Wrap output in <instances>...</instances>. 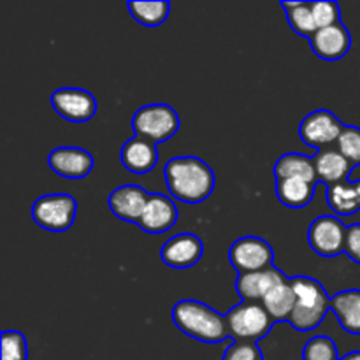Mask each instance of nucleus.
I'll use <instances>...</instances> for the list:
<instances>
[{"mask_svg":"<svg viewBox=\"0 0 360 360\" xmlns=\"http://www.w3.org/2000/svg\"><path fill=\"white\" fill-rule=\"evenodd\" d=\"M330 309L347 333L360 336V290H343L330 299Z\"/></svg>","mask_w":360,"mask_h":360,"instance_id":"obj_18","label":"nucleus"},{"mask_svg":"<svg viewBox=\"0 0 360 360\" xmlns=\"http://www.w3.org/2000/svg\"><path fill=\"white\" fill-rule=\"evenodd\" d=\"M129 9L134 20L139 21L141 25L158 27L167 20L171 4L164 2V0L160 2H129Z\"/></svg>","mask_w":360,"mask_h":360,"instance_id":"obj_25","label":"nucleus"},{"mask_svg":"<svg viewBox=\"0 0 360 360\" xmlns=\"http://www.w3.org/2000/svg\"><path fill=\"white\" fill-rule=\"evenodd\" d=\"M2 360H27V341L18 330L2 333Z\"/></svg>","mask_w":360,"mask_h":360,"instance_id":"obj_28","label":"nucleus"},{"mask_svg":"<svg viewBox=\"0 0 360 360\" xmlns=\"http://www.w3.org/2000/svg\"><path fill=\"white\" fill-rule=\"evenodd\" d=\"M51 105L62 118L69 122H88L97 112L94 95L81 88H60L51 94Z\"/></svg>","mask_w":360,"mask_h":360,"instance_id":"obj_10","label":"nucleus"},{"mask_svg":"<svg viewBox=\"0 0 360 360\" xmlns=\"http://www.w3.org/2000/svg\"><path fill=\"white\" fill-rule=\"evenodd\" d=\"M274 176H276V179H304L313 185H316V179H319L315 162L301 153H287L278 158L276 165H274Z\"/></svg>","mask_w":360,"mask_h":360,"instance_id":"obj_20","label":"nucleus"},{"mask_svg":"<svg viewBox=\"0 0 360 360\" xmlns=\"http://www.w3.org/2000/svg\"><path fill=\"white\" fill-rule=\"evenodd\" d=\"M347 229L336 217H319L313 220L308 231L309 246L320 257H336L345 252Z\"/></svg>","mask_w":360,"mask_h":360,"instance_id":"obj_8","label":"nucleus"},{"mask_svg":"<svg viewBox=\"0 0 360 360\" xmlns=\"http://www.w3.org/2000/svg\"><path fill=\"white\" fill-rule=\"evenodd\" d=\"M302 360H340L334 341L327 336H315L304 345Z\"/></svg>","mask_w":360,"mask_h":360,"instance_id":"obj_26","label":"nucleus"},{"mask_svg":"<svg viewBox=\"0 0 360 360\" xmlns=\"http://www.w3.org/2000/svg\"><path fill=\"white\" fill-rule=\"evenodd\" d=\"M148 199H150V193L144 188L136 185H125L112 190L108 199V204L112 214L118 217L120 220L136 221L137 224L141 214L144 213Z\"/></svg>","mask_w":360,"mask_h":360,"instance_id":"obj_14","label":"nucleus"},{"mask_svg":"<svg viewBox=\"0 0 360 360\" xmlns=\"http://www.w3.org/2000/svg\"><path fill=\"white\" fill-rule=\"evenodd\" d=\"M340 360H360V352H354V354L345 355V357L340 359Z\"/></svg>","mask_w":360,"mask_h":360,"instance_id":"obj_32","label":"nucleus"},{"mask_svg":"<svg viewBox=\"0 0 360 360\" xmlns=\"http://www.w3.org/2000/svg\"><path fill=\"white\" fill-rule=\"evenodd\" d=\"M313 162H315L319 179L329 186L345 181L352 171V164L338 150L319 151Z\"/></svg>","mask_w":360,"mask_h":360,"instance_id":"obj_19","label":"nucleus"},{"mask_svg":"<svg viewBox=\"0 0 360 360\" xmlns=\"http://www.w3.org/2000/svg\"><path fill=\"white\" fill-rule=\"evenodd\" d=\"M77 204L69 193H49L39 197L32 206V218L41 229L63 232L72 227L76 220Z\"/></svg>","mask_w":360,"mask_h":360,"instance_id":"obj_6","label":"nucleus"},{"mask_svg":"<svg viewBox=\"0 0 360 360\" xmlns=\"http://www.w3.org/2000/svg\"><path fill=\"white\" fill-rule=\"evenodd\" d=\"M281 6L287 11V20L292 30L309 39L315 35L319 28L313 18L311 2H281Z\"/></svg>","mask_w":360,"mask_h":360,"instance_id":"obj_24","label":"nucleus"},{"mask_svg":"<svg viewBox=\"0 0 360 360\" xmlns=\"http://www.w3.org/2000/svg\"><path fill=\"white\" fill-rule=\"evenodd\" d=\"M262 306L267 309L274 322L290 319L295 308V292L292 288L290 280H285L271 288L262 299Z\"/></svg>","mask_w":360,"mask_h":360,"instance_id":"obj_21","label":"nucleus"},{"mask_svg":"<svg viewBox=\"0 0 360 360\" xmlns=\"http://www.w3.org/2000/svg\"><path fill=\"white\" fill-rule=\"evenodd\" d=\"M311 48L315 55L322 60H340L348 53L352 46V37L343 23L333 25L327 28H319L311 39Z\"/></svg>","mask_w":360,"mask_h":360,"instance_id":"obj_15","label":"nucleus"},{"mask_svg":"<svg viewBox=\"0 0 360 360\" xmlns=\"http://www.w3.org/2000/svg\"><path fill=\"white\" fill-rule=\"evenodd\" d=\"M227 319L229 333L236 341H250L255 343L257 340L266 336L274 326V320L259 302L245 301L234 306L229 311Z\"/></svg>","mask_w":360,"mask_h":360,"instance_id":"obj_5","label":"nucleus"},{"mask_svg":"<svg viewBox=\"0 0 360 360\" xmlns=\"http://www.w3.org/2000/svg\"><path fill=\"white\" fill-rule=\"evenodd\" d=\"M327 202L338 214H355L360 210V179L341 181L329 186Z\"/></svg>","mask_w":360,"mask_h":360,"instance_id":"obj_22","label":"nucleus"},{"mask_svg":"<svg viewBox=\"0 0 360 360\" xmlns=\"http://www.w3.org/2000/svg\"><path fill=\"white\" fill-rule=\"evenodd\" d=\"M229 259L232 267L239 274L255 273L273 267L274 252L267 241L257 236H246L238 239L229 250Z\"/></svg>","mask_w":360,"mask_h":360,"instance_id":"obj_7","label":"nucleus"},{"mask_svg":"<svg viewBox=\"0 0 360 360\" xmlns=\"http://www.w3.org/2000/svg\"><path fill=\"white\" fill-rule=\"evenodd\" d=\"M221 360H262L259 347L250 341H236L229 350L225 352Z\"/></svg>","mask_w":360,"mask_h":360,"instance_id":"obj_30","label":"nucleus"},{"mask_svg":"<svg viewBox=\"0 0 360 360\" xmlns=\"http://www.w3.org/2000/svg\"><path fill=\"white\" fill-rule=\"evenodd\" d=\"M172 320L186 336L204 343H221L231 336L225 316L204 302L192 299L176 302L172 308Z\"/></svg>","mask_w":360,"mask_h":360,"instance_id":"obj_2","label":"nucleus"},{"mask_svg":"<svg viewBox=\"0 0 360 360\" xmlns=\"http://www.w3.org/2000/svg\"><path fill=\"white\" fill-rule=\"evenodd\" d=\"M48 164L55 174L69 179H81L94 169V158L86 150L77 146H60L48 157Z\"/></svg>","mask_w":360,"mask_h":360,"instance_id":"obj_11","label":"nucleus"},{"mask_svg":"<svg viewBox=\"0 0 360 360\" xmlns=\"http://www.w3.org/2000/svg\"><path fill=\"white\" fill-rule=\"evenodd\" d=\"M202 241L195 234H178L162 246L160 257L172 269H188L202 259Z\"/></svg>","mask_w":360,"mask_h":360,"instance_id":"obj_12","label":"nucleus"},{"mask_svg":"<svg viewBox=\"0 0 360 360\" xmlns=\"http://www.w3.org/2000/svg\"><path fill=\"white\" fill-rule=\"evenodd\" d=\"M338 151L352 165H360V129H357V127H345L343 134L338 139Z\"/></svg>","mask_w":360,"mask_h":360,"instance_id":"obj_27","label":"nucleus"},{"mask_svg":"<svg viewBox=\"0 0 360 360\" xmlns=\"http://www.w3.org/2000/svg\"><path fill=\"white\" fill-rule=\"evenodd\" d=\"M276 193L281 204L297 210V207H304L306 204L311 202L316 185L297 178L276 179Z\"/></svg>","mask_w":360,"mask_h":360,"instance_id":"obj_23","label":"nucleus"},{"mask_svg":"<svg viewBox=\"0 0 360 360\" xmlns=\"http://www.w3.org/2000/svg\"><path fill=\"white\" fill-rule=\"evenodd\" d=\"M345 253H347L354 262L360 264V224L350 225V227L347 229Z\"/></svg>","mask_w":360,"mask_h":360,"instance_id":"obj_31","label":"nucleus"},{"mask_svg":"<svg viewBox=\"0 0 360 360\" xmlns=\"http://www.w3.org/2000/svg\"><path fill=\"white\" fill-rule=\"evenodd\" d=\"M311 11L316 28H327L341 23L340 6L336 2H311Z\"/></svg>","mask_w":360,"mask_h":360,"instance_id":"obj_29","label":"nucleus"},{"mask_svg":"<svg viewBox=\"0 0 360 360\" xmlns=\"http://www.w3.org/2000/svg\"><path fill=\"white\" fill-rule=\"evenodd\" d=\"M176 220H178V210L174 202L162 193H151L137 225L150 234H162L174 227Z\"/></svg>","mask_w":360,"mask_h":360,"instance_id":"obj_13","label":"nucleus"},{"mask_svg":"<svg viewBox=\"0 0 360 360\" xmlns=\"http://www.w3.org/2000/svg\"><path fill=\"white\" fill-rule=\"evenodd\" d=\"M136 136L144 137L151 143H165L179 129L178 112L167 104H148L137 109L132 118Z\"/></svg>","mask_w":360,"mask_h":360,"instance_id":"obj_4","label":"nucleus"},{"mask_svg":"<svg viewBox=\"0 0 360 360\" xmlns=\"http://www.w3.org/2000/svg\"><path fill=\"white\" fill-rule=\"evenodd\" d=\"M345 125L327 109H319L313 111L311 115L306 116L299 127L301 139L308 146L323 148L329 144L338 143V139L343 134Z\"/></svg>","mask_w":360,"mask_h":360,"instance_id":"obj_9","label":"nucleus"},{"mask_svg":"<svg viewBox=\"0 0 360 360\" xmlns=\"http://www.w3.org/2000/svg\"><path fill=\"white\" fill-rule=\"evenodd\" d=\"M283 273H280L274 267L264 271H255V273H245L239 274L238 281H236V290L239 292L245 301L257 302L262 301L264 295L271 290L273 287H276L278 283L285 281Z\"/></svg>","mask_w":360,"mask_h":360,"instance_id":"obj_17","label":"nucleus"},{"mask_svg":"<svg viewBox=\"0 0 360 360\" xmlns=\"http://www.w3.org/2000/svg\"><path fill=\"white\" fill-rule=\"evenodd\" d=\"M169 192L186 204L206 200L214 190L213 169L197 157H176L164 167Z\"/></svg>","mask_w":360,"mask_h":360,"instance_id":"obj_1","label":"nucleus"},{"mask_svg":"<svg viewBox=\"0 0 360 360\" xmlns=\"http://www.w3.org/2000/svg\"><path fill=\"white\" fill-rule=\"evenodd\" d=\"M290 283L295 292V308L288 322L294 329L302 333L313 330L320 326L330 309L329 295L326 288L313 278L297 276L292 278Z\"/></svg>","mask_w":360,"mask_h":360,"instance_id":"obj_3","label":"nucleus"},{"mask_svg":"<svg viewBox=\"0 0 360 360\" xmlns=\"http://www.w3.org/2000/svg\"><path fill=\"white\" fill-rule=\"evenodd\" d=\"M122 164L134 174H146L158 164L157 144L144 137H132L122 148Z\"/></svg>","mask_w":360,"mask_h":360,"instance_id":"obj_16","label":"nucleus"}]
</instances>
